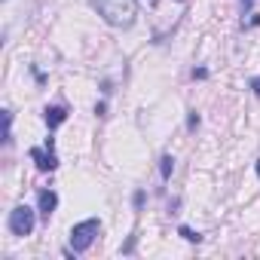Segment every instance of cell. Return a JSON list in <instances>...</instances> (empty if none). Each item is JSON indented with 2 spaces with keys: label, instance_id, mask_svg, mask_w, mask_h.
I'll use <instances>...</instances> for the list:
<instances>
[{
  "label": "cell",
  "instance_id": "cell-1",
  "mask_svg": "<svg viewBox=\"0 0 260 260\" xmlns=\"http://www.w3.org/2000/svg\"><path fill=\"white\" fill-rule=\"evenodd\" d=\"M110 28H132L138 16V0H89Z\"/></svg>",
  "mask_w": 260,
  "mask_h": 260
},
{
  "label": "cell",
  "instance_id": "cell-2",
  "mask_svg": "<svg viewBox=\"0 0 260 260\" xmlns=\"http://www.w3.org/2000/svg\"><path fill=\"white\" fill-rule=\"evenodd\" d=\"M98 233H101V223H98L95 217L74 223V230H71V248H74V251H86V248L95 242Z\"/></svg>",
  "mask_w": 260,
  "mask_h": 260
},
{
  "label": "cell",
  "instance_id": "cell-3",
  "mask_svg": "<svg viewBox=\"0 0 260 260\" xmlns=\"http://www.w3.org/2000/svg\"><path fill=\"white\" fill-rule=\"evenodd\" d=\"M10 233L13 236H31L34 233V223H37V217H34V208H28V205H16L13 211H10Z\"/></svg>",
  "mask_w": 260,
  "mask_h": 260
},
{
  "label": "cell",
  "instance_id": "cell-4",
  "mask_svg": "<svg viewBox=\"0 0 260 260\" xmlns=\"http://www.w3.org/2000/svg\"><path fill=\"white\" fill-rule=\"evenodd\" d=\"M31 156L37 159V169L40 172H55L58 169V159H55V153H52V147L43 153V150H31Z\"/></svg>",
  "mask_w": 260,
  "mask_h": 260
},
{
  "label": "cell",
  "instance_id": "cell-5",
  "mask_svg": "<svg viewBox=\"0 0 260 260\" xmlns=\"http://www.w3.org/2000/svg\"><path fill=\"white\" fill-rule=\"evenodd\" d=\"M43 113H46L43 119H46V125H49V128H58V125L68 119V110H64V107H46Z\"/></svg>",
  "mask_w": 260,
  "mask_h": 260
},
{
  "label": "cell",
  "instance_id": "cell-6",
  "mask_svg": "<svg viewBox=\"0 0 260 260\" xmlns=\"http://www.w3.org/2000/svg\"><path fill=\"white\" fill-rule=\"evenodd\" d=\"M55 205H58V196H55L52 190H43V193H40V214L49 217V214L55 211Z\"/></svg>",
  "mask_w": 260,
  "mask_h": 260
},
{
  "label": "cell",
  "instance_id": "cell-7",
  "mask_svg": "<svg viewBox=\"0 0 260 260\" xmlns=\"http://www.w3.org/2000/svg\"><path fill=\"white\" fill-rule=\"evenodd\" d=\"M172 172H175V159H172V156H162V159H159V175H162V181H169Z\"/></svg>",
  "mask_w": 260,
  "mask_h": 260
},
{
  "label": "cell",
  "instance_id": "cell-8",
  "mask_svg": "<svg viewBox=\"0 0 260 260\" xmlns=\"http://www.w3.org/2000/svg\"><path fill=\"white\" fill-rule=\"evenodd\" d=\"M178 233H181V236H184V239H187V242H202V236H199V233H196V230H190V226H181V230H178Z\"/></svg>",
  "mask_w": 260,
  "mask_h": 260
},
{
  "label": "cell",
  "instance_id": "cell-9",
  "mask_svg": "<svg viewBox=\"0 0 260 260\" xmlns=\"http://www.w3.org/2000/svg\"><path fill=\"white\" fill-rule=\"evenodd\" d=\"M187 125H190V128H196V125H199V113H196V110L187 116Z\"/></svg>",
  "mask_w": 260,
  "mask_h": 260
},
{
  "label": "cell",
  "instance_id": "cell-10",
  "mask_svg": "<svg viewBox=\"0 0 260 260\" xmlns=\"http://www.w3.org/2000/svg\"><path fill=\"white\" fill-rule=\"evenodd\" d=\"M193 77H196V80H205V77H208V71H205V68H196V71H193Z\"/></svg>",
  "mask_w": 260,
  "mask_h": 260
},
{
  "label": "cell",
  "instance_id": "cell-11",
  "mask_svg": "<svg viewBox=\"0 0 260 260\" xmlns=\"http://www.w3.org/2000/svg\"><path fill=\"white\" fill-rule=\"evenodd\" d=\"M132 202H135V208H141V205H144V193H135V199H132Z\"/></svg>",
  "mask_w": 260,
  "mask_h": 260
},
{
  "label": "cell",
  "instance_id": "cell-12",
  "mask_svg": "<svg viewBox=\"0 0 260 260\" xmlns=\"http://www.w3.org/2000/svg\"><path fill=\"white\" fill-rule=\"evenodd\" d=\"M239 4H242V10H251V4H254V0H239Z\"/></svg>",
  "mask_w": 260,
  "mask_h": 260
},
{
  "label": "cell",
  "instance_id": "cell-13",
  "mask_svg": "<svg viewBox=\"0 0 260 260\" xmlns=\"http://www.w3.org/2000/svg\"><path fill=\"white\" fill-rule=\"evenodd\" d=\"M251 86H254V92H257V95H260V80H254V83H251Z\"/></svg>",
  "mask_w": 260,
  "mask_h": 260
},
{
  "label": "cell",
  "instance_id": "cell-14",
  "mask_svg": "<svg viewBox=\"0 0 260 260\" xmlns=\"http://www.w3.org/2000/svg\"><path fill=\"white\" fill-rule=\"evenodd\" d=\"M257 175H260V162H257Z\"/></svg>",
  "mask_w": 260,
  "mask_h": 260
}]
</instances>
